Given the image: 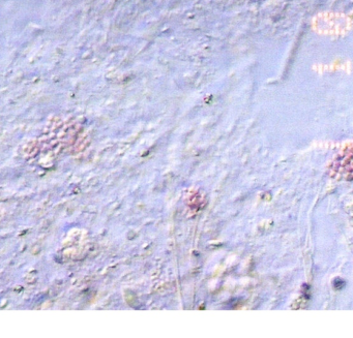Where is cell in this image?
<instances>
[{"label": "cell", "mask_w": 353, "mask_h": 338, "mask_svg": "<svg viewBox=\"0 0 353 338\" xmlns=\"http://www.w3.org/2000/svg\"><path fill=\"white\" fill-rule=\"evenodd\" d=\"M312 27L322 35H344L351 30L352 21L345 14L324 12L314 17Z\"/></svg>", "instance_id": "obj_1"}]
</instances>
